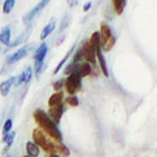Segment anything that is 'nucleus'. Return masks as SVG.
Returning <instances> with one entry per match:
<instances>
[{
    "mask_svg": "<svg viewBox=\"0 0 157 157\" xmlns=\"http://www.w3.org/2000/svg\"><path fill=\"white\" fill-rule=\"evenodd\" d=\"M91 6H92L91 1H87L84 5V7H82V11H84V12H88V11L90 10V8H91Z\"/></svg>",
    "mask_w": 157,
    "mask_h": 157,
    "instance_id": "nucleus-29",
    "label": "nucleus"
},
{
    "mask_svg": "<svg viewBox=\"0 0 157 157\" xmlns=\"http://www.w3.org/2000/svg\"><path fill=\"white\" fill-rule=\"evenodd\" d=\"M56 28V19L55 18H51V20L48 21V23L45 24V26L43 28V30L41 31V34H40V39L41 41H44L45 39L50 36L51 33H52Z\"/></svg>",
    "mask_w": 157,
    "mask_h": 157,
    "instance_id": "nucleus-14",
    "label": "nucleus"
},
{
    "mask_svg": "<svg viewBox=\"0 0 157 157\" xmlns=\"http://www.w3.org/2000/svg\"><path fill=\"white\" fill-rule=\"evenodd\" d=\"M56 154L59 157H69L71 151L63 143H56Z\"/></svg>",
    "mask_w": 157,
    "mask_h": 157,
    "instance_id": "nucleus-20",
    "label": "nucleus"
},
{
    "mask_svg": "<svg viewBox=\"0 0 157 157\" xmlns=\"http://www.w3.org/2000/svg\"><path fill=\"white\" fill-rule=\"evenodd\" d=\"M64 101H65L66 105H71V107H73V108L78 107L79 103H80V101H79L77 96H68L66 99H64Z\"/></svg>",
    "mask_w": 157,
    "mask_h": 157,
    "instance_id": "nucleus-24",
    "label": "nucleus"
},
{
    "mask_svg": "<svg viewBox=\"0 0 157 157\" xmlns=\"http://www.w3.org/2000/svg\"><path fill=\"white\" fill-rule=\"evenodd\" d=\"M66 2H67L68 7H71V8H74V7H76L78 5L79 0H66Z\"/></svg>",
    "mask_w": 157,
    "mask_h": 157,
    "instance_id": "nucleus-28",
    "label": "nucleus"
},
{
    "mask_svg": "<svg viewBox=\"0 0 157 157\" xmlns=\"http://www.w3.org/2000/svg\"><path fill=\"white\" fill-rule=\"evenodd\" d=\"M26 155L30 157H39L40 156V147L33 141H28L25 144Z\"/></svg>",
    "mask_w": 157,
    "mask_h": 157,
    "instance_id": "nucleus-15",
    "label": "nucleus"
},
{
    "mask_svg": "<svg viewBox=\"0 0 157 157\" xmlns=\"http://www.w3.org/2000/svg\"><path fill=\"white\" fill-rule=\"evenodd\" d=\"M10 39H11V29L10 26L7 25L0 30V43L2 45L8 46L10 44Z\"/></svg>",
    "mask_w": 157,
    "mask_h": 157,
    "instance_id": "nucleus-17",
    "label": "nucleus"
},
{
    "mask_svg": "<svg viewBox=\"0 0 157 157\" xmlns=\"http://www.w3.org/2000/svg\"><path fill=\"white\" fill-rule=\"evenodd\" d=\"M14 81H16V76H11L0 84V94L2 97H7L8 96L11 88L14 86Z\"/></svg>",
    "mask_w": 157,
    "mask_h": 157,
    "instance_id": "nucleus-13",
    "label": "nucleus"
},
{
    "mask_svg": "<svg viewBox=\"0 0 157 157\" xmlns=\"http://www.w3.org/2000/svg\"><path fill=\"white\" fill-rule=\"evenodd\" d=\"M33 71L31 67H26L19 76H16V81H14V86H20L22 84H29L31 81Z\"/></svg>",
    "mask_w": 157,
    "mask_h": 157,
    "instance_id": "nucleus-12",
    "label": "nucleus"
},
{
    "mask_svg": "<svg viewBox=\"0 0 157 157\" xmlns=\"http://www.w3.org/2000/svg\"><path fill=\"white\" fill-rule=\"evenodd\" d=\"M47 157H59L57 154H50V155H47Z\"/></svg>",
    "mask_w": 157,
    "mask_h": 157,
    "instance_id": "nucleus-30",
    "label": "nucleus"
},
{
    "mask_svg": "<svg viewBox=\"0 0 157 157\" xmlns=\"http://www.w3.org/2000/svg\"><path fill=\"white\" fill-rule=\"evenodd\" d=\"M71 62H73V63H75V64H78V63H81V62H84V58H82V53H81L80 47H79L78 50L76 51V53L74 54Z\"/></svg>",
    "mask_w": 157,
    "mask_h": 157,
    "instance_id": "nucleus-26",
    "label": "nucleus"
},
{
    "mask_svg": "<svg viewBox=\"0 0 157 157\" xmlns=\"http://www.w3.org/2000/svg\"><path fill=\"white\" fill-rule=\"evenodd\" d=\"M74 51H75V46H71V48L69 51H68L67 53L65 54V56H64L62 59L58 62V64L56 65V67H55V69H54V71H53V74L54 75H57L58 73H59L60 71H62V68H63V66H64V64L67 62L69 58H71V54L74 53Z\"/></svg>",
    "mask_w": 157,
    "mask_h": 157,
    "instance_id": "nucleus-19",
    "label": "nucleus"
},
{
    "mask_svg": "<svg viewBox=\"0 0 157 157\" xmlns=\"http://www.w3.org/2000/svg\"><path fill=\"white\" fill-rule=\"evenodd\" d=\"M31 31H32V24L29 23V24H28V26H26V29L24 30L22 33H20V35H18L16 39L13 40V41H10V44L7 46V50H8V48H13V47H17L18 45H20V44H22L23 42H25L26 40H28V37H29Z\"/></svg>",
    "mask_w": 157,
    "mask_h": 157,
    "instance_id": "nucleus-11",
    "label": "nucleus"
},
{
    "mask_svg": "<svg viewBox=\"0 0 157 157\" xmlns=\"http://www.w3.org/2000/svg\"><path fill=\"white\" fill-rule=\"evenodd\" d=\"M33 119L40 130L44 132L51 140H53L56 143L63 142V135L58 128V125L48 117V114L44 110L36 109L33 112Z\"/></svg>",
    "mask_w": 157,
    "mask_h": 157,
    "instance_id": "nucleus-1",
    "label": "nucleus"
},
{
    "mask_svg": "<svg viewBox=\"0 0 157 157\" xmlns=\"http://www.w3.org/2000/svg\"><path fill=\"white\" fill-rule=\"evenodd\" d=\"M64 112H65V103H60L58 105L51 107L48 109V111H47V114L58 125L60 120H62V117H63Z\"/></svg>",
    "mask_w": 157,
    "mask_h": 157,
    "instance_id": "nucleus-9",
    "label": "nucleus"
},
{
    "mask_svg": "<svg viewBox=\"0 0 157 157\" xmlns=\"http://www.w3.org/2000/svg\"><path fill=\"white\" fill-rule=\"evenodd\" d=\"M111 2H112L113 12L117 16H121L126 7V0H111Z\"/></svg>",
    "mask_w": 157,
    "mask_h": 157,
    "instance_id": "nucleus-18",
    "label": "nucleus"
},
{
    "mask_svg": "<svg viewBox=\"0 0 157 157\" xmlns=\"http://www.w3.org/2000/svg\"><path fill=\"white\" fill-rule=\"evenodd\" d=\"M47 53H48V45L45 42L41 43L34 52V73L36 77H40V75L44 71V62Z\"/></svg>",
    "mask_w": 157,
    "mask_h": 157,
    "instance_id": "nucleus-4",
    "label": "nucleus"
},
{
    "mask_svg": "<svg viewBox=\"0 0 157 157\" xmlns=\"http://www.w3.org/2000/svg\"><path fill=\"white\" fill-rule=\"evenodd\" d=\"M48 107H54L58 105L60 103H64V92L63 91H56L48 98Z\"/></svg>",
    "mask_w": 157,
    "mask_h": 157,
    "instance_id": "nucleus-16",
    "label": "nucleus"
},
{
    "mask_svg": "<svg viewBox=\"0 0 157 157\" xmlns=\"http://www.w3.org/2000/svg\"><path fill=\"white\" fill-rule=\"evenodd\" d=\"M96 52V58H97V64L100 68V71L105 77H109V71H108V65L107 60H105V56H103V52L101 50V46L94 48Z\"/></svg>",
    "mask_w": 157,
    "mask_h": 157,
    "instance_id": "nucleus-10",
    "label": "nucleus"
},
{
    "mask_svg": "<svg viewBox=\"0 0 157 157\" xmlns=\"http://www.w3.org/2000/svg\"><path fill=\"white\" fill-rule=\"evenodd\" d=\"M100 45L102 52H110L115 45L117 39L111 30L110 25L107 22H101L100 24Z\"/></svg>",
    "mask_w": 157,
    "mask_h": 157,
    "instance_id": "nucleus-3",
    "label": "nucleus"
},
{
    "mask_svg": "<svg viewBox=\"0 0 157 157\" xmlns=\"http://www.w3.org/2000/svg\"><path fill=\"white\" fill-rule=\"evenodd\" d=\"M79 47H80L81 53H82V58L85 62L89 63L94 67H99L97 64V58H96V52L89 43V41H84Z\"/></svg>",
    "mask_w": 157,
    "mask_h": 157,
    "instance_id": "nucleus-6",
    "label": "nucleus"
},
{
    "mask_svg": "<svg viewBox=\"0 0 157 157\" xmlns=\"http://www.w3.org/2000/svg\"><path fill=\"white\" fill-rule=\"evenodd\" d=\"M12 128H13V121L12 119H7L5 121V124L2 126V137L6 135H8L11 131H12Z\"/></svg>",
    "mask_w": 157,
    "mask_h": 157,
    "instance_id": "nucleus-23",
    "label": "nucleus"
},
{
    "mask_svg": "<svg viewBox=\"0 0 157 157\" xmlns=\"http://www.w3.org/2000/svg\"><path fill=\"white\" fill-rule=\"evenodd\" d=\"M23 157H30V156H28V155H26V156H23Z\"/></svg>",
    "mask_w": 157,
    "mask_h": 157,
    "instance_id": "nucleus-31",
    "label": "nucleus"
},
{
    "mask_svg": "<svg viewBox=\"0 0 157 157\" xmlns=\"http://www.w3.org/2000/svg\"><path fill=\"white\" fill-rule=\"evenodd\" d=\"M14 6H16V0H5L2 5V12L5 14H9L13 10Z\"/></svg>",
    "mask_w": 157,
    "mask_h": 157,
    "instance_id": "nucleus-21",
    "label": "nucleus"
},
{
    "mask_svg": "<svg viewBox=\"0 0 157 157\" xmlns=\"http://www.w3.org/2000/svg\"><path fill=\"white\" fill-rule=\"evenodd\" d=\"M69 24H71V17H69V14L66 13L65 16L63 17V19H62V21H60V24H59V28H58L59 33H62V32L65 31V30L68 28Z\"/></svg>",
    "mask_w": 157,
    "mask_h": 157,
    "instance_id": "nucleus-22",
    "label": "nucleus"
},
{
    "mask_svg": "<svg viewBox=\"0 0 157 157\" xmlns=\"http://www.w3.org/2000/svg\"><path fill=\"white\" fill-rule=\"evenodd\" d=\"M32 47H33V44H28V45H24V46L20 47V48H18L16 52L10 54V55L7 57V59H6V65H13V64L20 62L22 58H24L29 54L30 51L32 50Z\"/></svg>",
    "mask_w": 157,
    "mask_h": 157,
    "instance_id": "nucleus-7",
    "label": "nucleus"
},
{
    "mask_svg": "<svg viewBox=\"0 0 157 157\" xmlns=\"http://www.w3.org/2000/svg\"><path fill=\"white\" fill-rule=\"evenodd\" d=\"M32 139H33L34 143L40 147V149H43L47 155L56 154V142L51 140L39 128L33 130V132H32Z\"/></svg>",
    "mask_w": 157,
    "mask_h": 157,
    "instance_id": "nucleus-2",
    "label": "nucleus"
},
{
    "mask_svg": "<svg viewBox=\"0 0 157 157\" xmlns=\"http://www.w3.org/2000/svg\"><path fill=\"white\" fill-rule=\"evenodd\" d=\"M81 77L77 71H73L65 79V90L68 96H76L81 89Z\"/></svg>",
    "mask_w": 157,
    "mask_h": 157,
    "instance_id": "nucleus-5",
    "label": "nucleus"
},
{
    "mask_svg": "<svg viewBox=\"0 0 157 157\" xmlns=\"http://www.w3.org/2000/svg\"><path fill=\"white\" fill-rule=\"evenodd\" d=\"M52 86H53V89L55 90V91H62L63 87L65 86V78H59L58 80L54 81Z\"/></svg>",
    "mask_w": 157,
    "mask_h": 157,
    "instance_id": "nucleus-25",
    "label": "nucleus"
},
{
    "mask_svg": "<svg viewBox=\"0 0 157 157\" xmlns=\"http://www.w3.org/2000/svg\"><path fill=\"white\" fill-rule=\"evenodd\" d=\"M50 2H51V0H41L39 3H36V5L34 6L33 8L29 11V12L25 13V14L23 16V18H22L23 23L25 24V25H28L29 23H31L32 20H33V19L35 18V17H36L37 14H39V13L41 12V11H42Z\"/></svg>",
    "mask_w": 157,
    "mask_h": 157,
    "instance_id": "nucleus-8",
    "label": "nucleus"
},
{
    "mask_svg": "<svg viewBox=\"0 0 157 157\" xmlns=\"http://www.w3.org/2000/svg\"><path fill=\"white\" fill-rule=\"evenodd\" d=\"M76 66H77V64L71 62V63L68 64V65L65 67V69H64V74H65V75H67V76H68V75H71L73 71H75V69H76Z\"/></svg>",
    "mask_w": 157,
    "mask_h": 157,
    "instance_id": "nucleus-27",
    "label": "nucleus"
},
{
    "mask_svg": "<svg viewBox=\"0 0 157 157\" xmlns=\"http://www.w3.org/2000/svg\"><path fill=\"white\" fill-rule=\"evenodd\" d=\"M0 52H1V47H0Z\"/></svg>",
    "mask_w": 157,
    "mask_h": 157,
    "instance_id": "nucleus-32",
    "label": "nucleus"
}]
</instances>
